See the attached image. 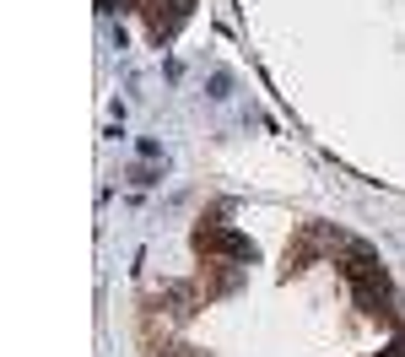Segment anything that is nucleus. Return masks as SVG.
<instances>
[{
	"mask_svg": "<svg viewBox=\"0 0 405 357\" xmlns=\"http://www.w3.org/2000/svg\"><path fill=\"white\" fill-rule=\"evenodd\" d=\"M195 244H200V249H217V255H233V260H254V244L238 238V233H227V227H200Z\"/></svg>",
	"mask_w": 405,
	"mask_h": 357,
	"instance_id": "obj_1",
	"label": "nucleus"
}]
</instances>
